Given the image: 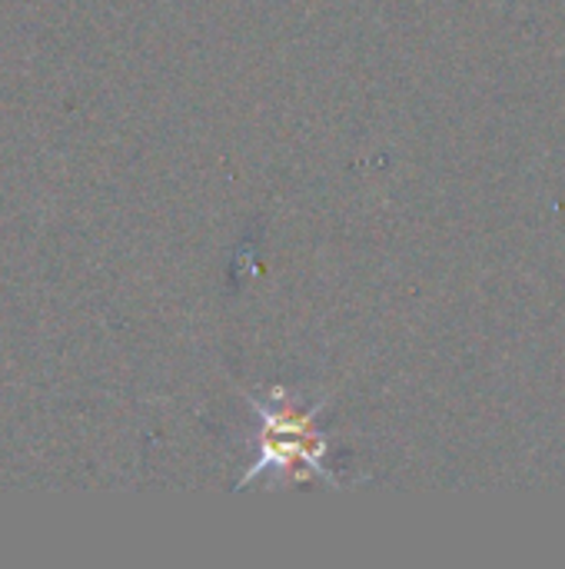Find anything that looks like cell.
Masks as SVG:
<instances>
[{
	"label": "cell",
	"instance_id": "6da1fadb",
	"mask_svg": "<svg viewBox=\"0 0 565 569\" xmlns=\"http://www.w3.org/2000/svg\"><path fill=\"white\" fill-rule=\"evenodd\" d=\"M250 403L260 417L256 460L240 477V487H250L260 477H266L273 487L306 477H320L330 487H340V480L330 470V437L316 427V420L326 410L323 397L303 403L300 393L286 387H273L266 400H250Z\"/></svg>",
	"mask_w": 565,
	"mask_h": 569
}]
</instances>
